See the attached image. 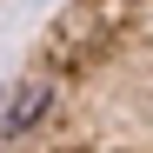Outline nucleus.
I'll use <instances>...</instances> for the list:
<instances>
[{
  "label": "nucleus",
  "mask_w": 153,
  "mask_h": 153,
  "mask_svg": "<svg viewBox=\"0 0 153 153\" xmlns=\"http://www.w3.org/2000/svg\"><path fill=\"white\" fill-rule=\"evenodd\" d=\"M0 153H153V0H60L0 87Z\"/></svg>",
  "instance_id": "nucleus-1"
}]
</instances>
